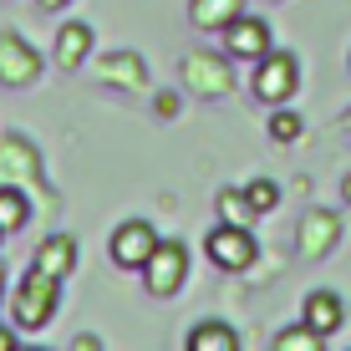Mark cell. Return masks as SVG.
Masks as SVG:
<instances>
[{
    "label": "cell",
    "mask_w": 351,
    "mask_h": 351,
    "mask_svg": "<svg viewBox=\"0 0 351 351\" xmlns=\"http://www.w3.org/2000/svg\"><path fill=\"white\" fill-rule=\"evenodd\" d=\"M189 351H234L239 346V336L229 331L224 321H204V326H193L189 331V341H184Z\"/></svg>",
    "instance_id": "13"
},
{
    "label": "cell",
    "mask_w": 351,
    "mask_h": 351,
    "mask_svg": "<svg viewBox=\"0 0 351 351\" xmlns=\"http://www.w3.org/2000/svg\"><path fill=\"white\" fill-rule=\"evenodd\" d=\"M62 5H71V0H41V10H62Z\"/></svg>",
    "instance_id": "21"
},
{
    "label": "cell",
    "mask_w": 351,
    "mask_h": 351,
    "mask_svg": "<svg viewBox=\"0 0 351 351\" xmlns=\"http://www.w3.org/2000/svg\"><path fill=\"white\" fill-rule=\"evenodd\" d=\"M41 77V62L21 36H0V82L5 87H31Z\"/></svg>",
    "instance_id": "6"
},
{
    "label": "cell",
    "mask_w": 351,
    "mask_h": 351,
    "mask_svg": "<svg viewBox=\"0 0 351 351\" xmlns=\"http://www.w3.org/2000/svg\"><path fill=\"white\" fill-rule=\"evenodd\" d=\"M245 16V0H193L189 5V21L199 31H224L229 21Z\"/></svg>",
    "instance_id": "11"
},
{
    "label": "cell",
    "mask_w": 351,
    "mask_h": 351,
    "mask_svg": "<svg viewBox=\"0 0 351 351\" xmlns=\"http://www.w3.org/2000/svg\"><path fill=\"white\" fill-rule=\"evenodd\" d=\"M26 199H21L16 189H0V229H5V234H16L21 224H26Z\"/></svg>",
    "instance_id": "16"
},
{
    "label": "cell",
    "mask_w": 351,
    "mask_h": 351,
    "mask_svg": "<svg viewBox=\"0 0 351 351\" xmlns=\"http://www.w3.org/2000/svg\"><path fill=\"white\" fill-rule=\"evenodd\" d=\"M326 336L316 331V326H290V331L275 336V351H321Z\"/></svg>",
    "instance_id": "15"
},
{
    "label": "cell",
    "mask_w": 351,
    "mask_h": 351,
    "mask_svg": "<svg viewBox=\"0 0 351 351\" xmlns=\"http://www.w3.org/2000/svg\"><path fill=\"white\" fill-rule=\"evenodd\" d=\"M224 46H229V56H239V62H260V56L270 51V26L255 21V16H239V21L224 26Z\"/></svg>",
    "instance_id": "7"
},
{
    "label": "cell",
    "mask_w": 351,
    "mask_h": 351,
    "mask_svg": "<svg viewBox=\"0 0 351 351\" xmlns=\"http://www.w3.org/2000/svg\"><path fill=\"white\" fill-rule=\"evenodd\" d=\"M0 290H5V265H0Z\"/></svg>",
    "instance_id": "23"
},
{
    "label": "cell",
    "mask_w": 351,
    "mask_h": 351,
    "mask_svg": "<svg viewBox=\"0 0 351 351\" xmlns=\"http://www.w3.org/2000/svg\"><path fill=\"white\" fill-rule=\"evenodd\" d=\"M0 234H5V229H0Z\"/></svg>",
    "instance_id": "25"
},
{
    "label": "cell",
    "mask_w": 351,
    "mask_h": 351,
    "mask_svg": "<svg viewBox=\"0 0 351 351\" xmlns=\"http://www.w3.org/2000/svg\"><path fill=\"white\" fill-rule=\"evenodd\" d=\"M245 199H250V209H255V214H270L275 204H280V189H275L270 178H255V184L245 189Z\"/></svg>",
    "instance_id": "18"
},
{
    "label": "cell",
    "mask_w": 351,
    "mask_h": 351,
    "mask_svg": "<svg viewBox=\"0 0 351 351\" xmlns=\"http://www.w3.org/2000/svg\"><path fill=\"white\" fill-rule=\"evenodd\" d=\"M219 214H224V224H250V219H255L250 199H245V193H234V189L219 193Z\"/></svg>",
    "instance_id": "17"
},
{
    "label": "cell",
    "mask_w": 351,
    "mask_h": 351,
    "mask_svg": "<svg viewBox=\"0 0 351 351\" xmlns=\"http://www.w3.org/2000/svg\"><path fill=\"white\" fill-rule=\"evenodd\" d=\"M153 250H158V234H153V224H143V219H128L112 234V265H123V270H143Z\"/></svg>",
    "instance_id": "5"
},
{
    "label": "cell",
    "mask_w": 351,
    "mask_h": 351,
    "mask_svg": "<svg viewBox=\"0 0 351 351\" xmlns=\"http://www.w3.org/2000/svg\"><path fill=\"white\" fill-rule=\"evenodd\" d=\"M184 275H189V255H184V245H173V239H163V245L148 255V265H143V285H148L153 295H173V290L184 285Z\"/></svg>",
    "instance_id": "3"
},
{
    "label": "cell",
    "mask_w": 351,
    "mask_h": 351,
    "mask_svg": "<svg viewBox=\"0 0 351 351\" xmlns=\"http://www.w3.org/2000/svg\"><path fill=\"white\" fill-rule=\"evenodd\" d=\"M306 326H316L321 336L341 331V300H336L331 290H311L306 295Z\"/></svg>",
    "instance_id": "12"
},
{
    "label": "cell",
    "mask_w": 351,
    "mask_h": 351,
    "mask_svg": "<svg viewBox=\"0 0 351 351\" xmlns=\"http://www.w3.org/2000/svg\"><path fill=\"white\" fill-rule=\"evenodd\" d=\"M300 255H326V250L341 239V219H336L331 209H311L306 219H300Z\"/></svg>",
    "instance_id": "8"
},
{
    "label": "cell",
    "mask_w": 351,
    "mask_h": 351,
    "mask_svg": "<svg viewBox=\"0 0 351 351\" xmlns=\"http://www.w3.org/2000/svg\"><path fill=\"white\" fill-rule=\"evenodd\" d=\"M346 128H351V112H346Z\"/></svg>",
    "instance_id": "24"
},
{
    "label": "cell",
    "mask_w": 351,
    "mask_h": 351,
    "mask_svg": "<svg viewBox=\"0 0 351 351\" xmlns=\"http://www.w3.org/2000/svg\"><path fill=\"white\" fill-rule=\"evenodd\" d=\"M31 270L51 275V280H66V275L77 270V239H66V234H51L41 250H36V265H31Z\"/></svg>",
    "instance_id": "9"
},
{
    "label": "cell",
    "mask_w": 351,
    "mask_h": 351,
    "mask_svg": "<svg viewBox=\"0 0 351 351\" xmlns=\"http://www.w3.org/2000/svg\"><path fill=\"white\" fill-rule=\"evenodd\" d=\"M184 77H189V87H199V92H209V97H219L229 92V66L219 62V56H189L184 62Z\"/></svg>",
    "instance_id": "10"
},
{
    "label": "cell",
    "mask_w": 351,
    "mask_h": 351,
    "mask_svg": "<svg viewBox=\"0 0 351 351\" xmlns=\"http://www.w3.org/2000/svg\"><path fill=\"white\" fill-rule=\"evenodd\" d=\"M0 351H16V331H5V326H0Z\"/></svg>",
    "instance_id": "20"
},
{
    "label": "cell",
    "mask_w": 351,
    "mask_h": 351,
    "mask_svg": "<svg viewBox=\"0 0 351 351\" xmlns=\"http://www.w3.org/2000/svg\"><path fill=\"white\" fill-rule=\"evenodd\" d=\"M255 97L260 102H270V107H285L290 97H295L300 87V66H295V56L290 51H265L260 62H255Z\"/></svg>",
    "instance_id": "1"
},
{
    "label": "cell",
    "mask_w": 351,
    "mask_h": 351,
    "mask_svg": "<svg viewBox=\"0 0 351 351\" xmlns=\"http://www.w3.org/2000/svg\"><path fill=\"white\" fill-rule=\"evenodd\" d=\"M204 250H209V260L219 265V270H250V265H255V239H250L245 224H219Z\"/></svg>",
    "instance_id": "4"
},
{
    "label": "cell",
    "mask_w": 351,
    "mask_h": 351,
    "mask_svg": "<svg viewBox=\"0 0 351 351\" xmlns=\"http://www.w3.org/2000/svg\"><path fill=\"white\" fill-rule=\"evenodd\" d=\"M270 138L275 143H295L300 138V117L285 112V107H275V112H270Z\"/></svg>",
    "instance_id": "19"
},
{
    "label": "cell",
    "mask_w": 351,
    "mask_h": 351,
    "mask_svg": "<svg viewBox=\"0 0 351 351\" xmlns=\"http://www.w3.org/2000/svg\"><path fill=\"white\" fill-rule=\"evenodd\" d=\"M341 193H346V204H351V178H346V184H341Z\"/></svg>",
    "instance_id": "22"
},
{
    "label": "cell",
    "mask_w": 351,
    "mask_h": 351,
    "mask_svg": "<svg viewBox=\"0 0 351 351\" xmlns=\"http://www.w3.org/2000/svg\"><path fill=\"white\" fill-rule=\"evenodd\" d=\"M56 285H62V280H51V275H41V270H26L16 300H10L21 331H41V326L51 321V311H56Z\"/></svg>",
    "instance_id": "2"
},
{
    "label": "cell",
    "mask_w": 351,
    "mask_h": 351,
    "mask_svg": "<svg viewBox=\"0 0 351 351\" xmlns=\"http://www.w3.org/2000/svg\"><path fill=\"white\" fill-rule=\"evenodd\" d=\"M87 46H92V31L87 26H62V36H56V62L77 66L82 56H87Z\"/></svg>",
    "instance_id": "14"
}]
</instances>
